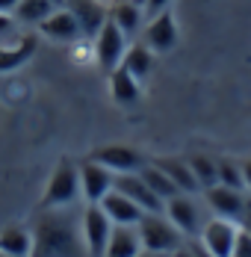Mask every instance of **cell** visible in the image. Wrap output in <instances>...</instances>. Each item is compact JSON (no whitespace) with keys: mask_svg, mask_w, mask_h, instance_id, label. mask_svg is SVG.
Returning <instances> with one entry per match:
<instances>
[{"mask_svg":"<svg viewBox=\"0 0 251 257\" xmlns=\"http://www.w3.org/2000/svg\"><path fill=\"white\" fill-rule=\"evenodd\" d=\"M18 6V0H0V15H12Z\"/></svg>","mask_w":251,"mask_h":257,"instance_id":"f546056e","label":"cell"},{"mask_svg":"<svg viewBox=\"0 0 251 257\" xmlns=\"http://www.w3.org/2000/svg\"><path fill=\"white\" fill-rule=\"evenodd\" d=\"M136 231H139V239H142V248H148V251L172 254L183 245V233L160 213H142V219L136 222Z\"/></svg>","mask_w":251,"mask_h":257,"instance_id":"3957f363","label":"cell"},{"mask_svg":"<svg viewBox=\"0 0 251 257\" xmlns=\"http://www.w3.org/2000/svg\"><path fill=\"white\" fill-rule=\"evenodd\" d=\"M136 257H172V254H163V251H148V248H142Z\"/></svg>","mask_w":251,"mask_h":257,"instance_id":"d6a6232c","label":"cell"},{"mask_svg":"<svg viewBox=\"0 0 251 257\" xmlns=\"http://www.w3.org/2000/svg\"><path fill=\"white\" fill-rule=\"evenodd\" d=\"M219 183L230 186V189H245V183H242V163L219 160Z\"/></svg>","mask_w":251,"mask_h":257,"instance_id":"484cf974","label":"cell"},{"mask_svg":"<svg viewBox=\"0 0 251 257\" xmlns=\"http://www.w3.org/2000/svg\"><path fill=\"white\" fill-rule=\"evenodd\" d=\"M242 183H245V189L251 192V160L242 163Z\"/></svg>","mask_w":251,"mask_h":257,"instance_id":"4dcf8cb0","label":"cell"},{"mask_svg":"<svg viewBox=\"0 0 251 257\" xmlns=\"http://www.w3.org/2000/svg\"><path fill=\"white\" fill-rule=\"evenodd\" d=\"M186 163H189L195 180L201 183V192L219 183V160H213V157H207V154H192Z\"/></svg>","mask_w":251,"mask_h":257,"instance_id":"d4e9b609","label":"cell"},{"mask_svg":"<svg viewBox=\"0 0 251 257\" xmlns=\"http://www.w3.org/2000/svg\"><path fill=\"white\" fill-rule=\"evenodd\" d=\"M145 45L154 53H169L177 45V21L169 9L148 18V24H145Z\"/></svg>","mask_w":251,"mask_h":257,"instance_id":"8fae6325","label":"cell"},{"mask_svg":"<svg viewBox=\"0 0 251 257\" xmlns=\"http://www.w3.org/2000/svg\"><path fill=\"white\" fill-rule=\"evenodd\" d=\"M39 36H45L50 42H62V45H74L77 39H83L80 21L71 9H56L39 24Z\"/></svg>","mask_w":251,"mask_h":257,"instance_id":"30bf717a","label":"cell"},{"mask_svg":"<svg viewBox=\"0 0 251 257\" xmlns=\"http://www.w3.org/2000/svg\"><path fill=\"white\" fill-rule=\"evenodd\" d=\"M204 198H207V204L213 207L216 216L242 222V213H245V195H242V189H230V186L216 183V186L204 189Z\"/></svg>","mask_w":251,"mask_h":257,"instance_id":"7c38bea8","label":"cell"},{"mask_svg":"<svg viewBox=\"0 0 251 257\" xmlns=\"http://www.w3.org/2000/svg\"><path fill=\"white\" fill-rule=\"evenodd\" d=\"M68 9L77 15L80 30H83L86 39L89 36H98V30L106 21V9L100 6V0H68Z\"/></svg>","mask_w":251,"mask_h":257,"instance_id":"e0dca14e","label":"cell"},{"mask_svg":"<svg viewBox=\"0 0 251 257\" xmlns=\"http://www.w3.org/2000/svg\"><path fill=\"white\" fill-rule=\"evenodd\" d=\"M169 3H172V0H139V6H142V12H145V21L154 18V15H160V12H166Z\"/></svg>","mask_w":251,"mask_h":257,"instance_id":"f1b7e54d","label":"cell"},{"mask_svg":"<svg viewBox=\"0 0 251 257\" xmlns=\"http://www.w3.org/2000/svg\"><path fill=\"white\" fill-rule=\"evenodd\" d=\"M163 213H166V219H169L183 236H195V233H201V225H204V222H201V210H198V204L192 201V195L177 192L175 198L166 201Z\"/></svg>","mask_w":251,"mask_h":257,"instance_id":"52a82bcc","label":"cell"},{"mask_svg":"<svg viewBox=\"0 0 251 257\" xmlns=\"http://www.w3.org/2000/svg\"><path fill=\"white\" fill-rule=\"evenodd\" d=\"M230 257H251V233H248V228H242V231H239L236 245H233Z\"/></svg>","mask_w":251,"mask_h":257,"instance_id":"83f0119b","label":"cell"},{"mask_svg":"<svg viewBox=\"0 0 251 257\" xmlns=\"http://www.w3.org/2000/svg\"><path fill=\"white\" fill-rule=\"evenodd\" d=\"M127 42H130V39H127L124 33L118 30V24L109 21V15H106L103 27H100L98 36H95V59H98V65L106 71V74L115 71V68L121 65L127 48H130Z\"/></svg>","mask_w":251,"mask_h":257,"instance_id":"277c9868","label":"cell"},{"mask_svg":"<svg viewBox=\"0 0 251 257\" xmlns=\"http://www.w3.org/2000/svg\"><path fill=\"white\" fill-rule=\"evenodd\" d=\"M112 228H115V225H112V222H109V216L100 210V204H89L86 210H83L80 231H83V242H86L89 257H103Z\"/></svg>","mask_w":251,"mask_h":257,"instance_id":"8992f818","label":"cell"},{"mask_svg":"<svg viewBox=\"0 0 251 257\" xmlns=\"http://www.w3.org/2000/svg\"><path fill=\"white\" fill-rule=\"evenodd\" d=\"M242 231V225L236 219H225V216H216L210 222L201 225L198 242L210 251L213 257H230L233 245H236V236Z\"/></svg>","mask_w":251,"mask_h":257,"instance_id":"5b68a950","label":"cell"},{"mask_svg":"<svg viewBox=\"0 0 251 257\" xmlns=\"http://www.w3.org/2000/svg\"><path fill=\"white\" fill-rule=\"evenodd\" d=\"M139 251H142V239H139L136 225H115L103 257H136Z\"/></svg>","mask_w":251,"mask_h":257,"instance_id":"9a60e30c","label":"cell"},{"mask_svg":"<svg viewBox=\"0 0 251 257\" xmlns=\"http://www.w3.org/2000/svg\"><path fill=\"white\" fill-rule=\"evenodd\" d=\"M92 160H98L100 166H106L112 175H127V172H139L145 163H142V154L127 148V145H106L92 154Z\"/></svg>","mask_w":251,"mask_h":257,"instance_id":"4fadbf2b","label":"cell"},{"mask_svg":"<svg viewBox=\"0 0 251 257\" xmlns=\"http://www.w3.org/2000/svg\"><path fill=\"white\" fill-rule=\"evenodd\" d=\"M80 195V166L71 163L68 157H62L50 175L48 186H45V195H42V207L45 210H62V207H71Z\"/></svg>","mask_w":251,"mask_h":257,"instance_id":"7a4b0ae2","label":"cell"},{"mask_svg":"<svg viewBox=\"0 0 251 257\" xmlns=\"http://www.w3.org/2000/svg\"><path fill=\"white\" fill-rule=\"evenodd\" d=\"M112 183H115V175L106 166H100L98 160H86L80 166V195L89 204H100L103 195L112 189Z\"/></svg>","mask_w":251,"mask_h":257,"instance_id":"ba28073f","label":"cell"},{"mask_svg":"<svg viewBox=\"0 0 251 257\" xmlns=\"http://www.w3.org/2000/svg\"><path fill=\"white\" fill-rule=\"evenodd\" d=\"M242 228H248V233H251V225H242Z\"/></svg>","mask_w":251,"mask_h":257,"instance_id":"836d02e7","label":"cell"},{"mask_svg":"<svg viewBox=\"0 0 251 257\" xmlns=\"http://www.w3.org/2000/svg\"><path fill=\"white\" fill-rule=\"evenodd\" d=\"M100 210L109 216L112 225H136V222L142 219V207L133 204L124 192H118V189H109V192L103 195Z\"/></svg>","mask_w":251,"mask_h":257,"instance_id":"5bb4252c","label":"cell"},{"mask_svg":"<svg viewBox=\"0 0 251 257\" xmlns=\"http://www.w3.org/2000/svg\"><path fill=\"white\" fill-rule=\"evenodd\" d=\"M109 95H112V101L121 103V106H130V103L139 101V95H142V83L133 77L127 68H115V71H109Z\"/></svg>","mask_w":251,"mask_h":257,"instance_id":"ac0fdd59","label":"cell"},{"mask_svg":"<svg viewBox=\"0 0 251 257\" xmlns=\"http://www.w3.org/2000/svg\"><path fill=\"white\" fill-rule=\"evenodd\" d=\"M71 59H74L77 65H89V62H95V42L92 39H77L74 45H71Z\"/></svg>","mask_w":251,"mask_h":257,"instance_id":"4316f807","label":"cell"},{"mask_svg":"<svg viewBox=\"0 0 251 257\" xmlns=\"http://www.w3.org/2000/svg\"><path fill=\"white\" fill-rule=\"evenodd\" d=\"M151 53H154V51H151L145 42L130 45V48H127V53H124V59H121V68H127L133 77L142 83V80L151 74V68H154V56H151Z\"/></svg>","mask_w":251,"mask_h":257,"instance_id":"603a6c76","label":"cell"},{"mask_svg":"<svg viewBox=\"0 0 251 257\" xmlns=\"http://www.w3.org/2000/svg\"><path fill=\"white\" fill-rule=\"evenodd\" d=\"M166 175H169V180L175 183L180 192H186V195H195V192H201V183L195 180V175H192V169H189V163L186 160H177V157H166V160H154Z\"/></svg>","mask_w":251,"mask_h":257,"instance_id":"d6986e66","label":"cell"},{"mask_svg":"<svg viewBox=\"0 0 251 257\" xmlns=\"http://www.w3.org/2000/svg\"><path fill=\"white\" fill-rule=\"evenodd\" d=\"M139 175H142V180L148 183L151 192H154V195H157V198H160L163 204H166L169 198H175L177 192H180L175 183L169 180V175H166V172H163V169H160L157 163H145V166L139 169Z\"/></svg>","mask_w":251,"mask_h":257,"instance_id":"7402d4cb","label":"cell"},{"mask_svg":"<svg viewBox=\"0 0 251 257\" xmlns=\"http://www.w3.org/2000/svg\"><path fill=\"white\" fill-rule=\"evenodd\" d=\"M112 189H118V192H124L127 198L133 201V204L142 207V213H163V201L151 192V186L142 180L139 172H127V175H115V183H112Z\"/></svg>","mask_w":251,"mask_h":257,"instance_id":"9c48e42d","label":"cell"},{"mask_svg":"<svg viewBox=\"0 0 251 257\" xmlns=\"http://www.w3.org/2000/svg\"><path fill=\"white\" fill-rule=\"evenodd\" d=\"M0 254L6 257H30L33 254V231L12 225L0 233Z\"/></svg>","mask_w":251,"mask_h":257,"instance_id":"44dd1931","label":"cell"},{"mask_svg":"<svg viewBox=\"0 0 251 257\" xmlns=\"http://www.w3.org/2000/svg\"><path fill=\"white\" fill-rule=\"evenodd\" d=\"M36 48H39L36 36H21L15 45H0V74H9V71L21 68L24 62H30Z\"/></svg>","mask_w":251,"mask_h":257,"instance_id":"2e32d148","label":"cell"},{"mask_svg":"<svg viewBox=\"0 0 251 257\" xmlns=\"http://www.w3.org/2000/svg\"><path fill=\"white\" fill-rule=\"evenodd\" d=\"M56 12V3L53 0H18V6H15V21H21V24H42L48 15Z\"/></svg>","mask_w":251,"mask_h":257,"instance_id":"cb8c5ba5","label":"cell"},{"mask_svg":"<svg viewBox=\"0 0 251 257\" xmlns=\"http://www.w3.org/2000/svg\"><path fill=\"white\" fill-rule=\"evenodd\" d=\"M30 257H89L83 231L68 213L50 210L33 228V254Z\"/></svg>","mask_w":251,"mask_h":257,"instance_id":"6da1fadb","label":"cell"},{"mask_svg":"<svg viewBox=\"0 0 251 257\" xmlns=\"http://www.w3.org/2000/svg\"><path fill=\"white\" fill-rule=\"evenodd\" d=\"M109 21H115L118 30L130 39V36H136V30L142 27L145 12H142V6H139L136 0H118V3L112 6V12H109Z\"/></svg>","mask_w":251,"mask_h":257,"instance_id":"ffe728a7","label":"cell"},{"mask_svg":"<svg viewBox=\"0 0 251 257\" xmlns=\"http://www.w3.org/2000/svg\"><path fill=\"white\" fill-rule=\"evenodd\" d=\"M0 257H6V254H0Z\"/></svg>","mask_w":251,"mask_h":257,"instance_id":"e575fe53","label":"cell"},{"mask_svg":"<svg viewBox=\"0 0 251 257\" xmlns=\"http://www.w3.org/2000/svg\"><path fill=\"white\" fill-rule=\"evenodd\" d=\"M172 257H198V254L192 251V245H180L177 251H172Z\"/></svg>","mask_w":251,"mask_h":257,"instance_id":"1f68e13d","label":"cell"}]
</instances>
